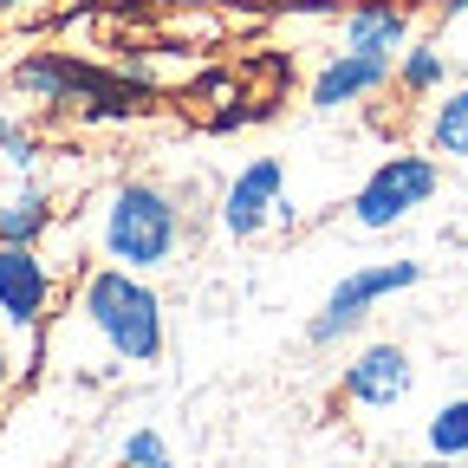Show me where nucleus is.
Segmentation results:
<instances>
[{"mask_svg": "<svg viewBox=\"0 0 468 468\" xmlns=\"http://www.w3.org/2000/svg\"><path fill=\"white\" fill-rule=\"evenodd\" d=\"M390 79V52H332L325 66H319V79H313V104L319 111H345V104H358V98H371L378 85Z\"/></svg>", "mask_w": 468, "mask_h": 468, "instance_id": "8", "label": "nucleus"}, {"mask_svg": "<svg viewBox=\"0 0 468 468\" xmlns=\"http://www.w3.org/2000/svg\"><path fill=\"white\" fill-rule=\"evenodd\" d=\"M423 280V267L417 261H378V267H351L332 292H325V306L313 313V325H306V338L313 345H338V338H351L365 319H371V306L378 300H390V292H403V286H417Z\"/></svg>", "mask_w": 468, "mask_h": 468, "instance_id": "4", "label": "nucleus"}, {"mask_svg": "<svg viewBox=\"0 0 468 468\" xmlns=\"http://www.w3.org/2000/svg\"><path fill=\"white\" fill-rule=\"evenodd\" d=\"M52 292H58V280H52V267H46L39 248H27V241H0V332H7V338L27 351V358H33L39 338H46Z\"/></svg>", "mask_w": 468, "mask_h": 468, "instance_id": "3", "label": "nucleus"}, {"mask_svg": "<svg viewBox=\"0 0 468 468\" xmlns=\"http://www.w3.org/2000/svg\"><path fill=\"white\" fill-rule=\"evenodd\" d=\"M52 189H46V176H14V189L0 196V241H27L39 248V234L52 228Z\"/></svg>", "mask_w": 468, "mask_h": 468, "instance_id": "9", "label": "nucleus"}, {"mask_svg": "<svg viewBox=\"0 0 468 468\" xmlns=\"http://www.w3.org/2000/svg\"><path fill=\"white\" fill-rule=\"evenodd\" d=\"M423 442H430V455H468V397H455V403L436 410Z\"/></svg>", "mask_w": 468, "mask_h": 468, "instance_id": "12", "label": "nucleus"}, {"mask_svg": "<svg viewBox=\"0 0 468 468\" xmlns=\"http://www.w3.org/2000/svg\"><path fill=\"white\" fill-rule=\"evenodd\" d=\"M286 163L280 156H254L234 169V183L221 189V228L234 234V241H254V234L280 228L286 221Z\"/></svg>", "mask_w": 468, "mask_h": 468, "instance_id": "6", "label": "nucleus"}, {"mask_svg": "<svg viewBox=\"0 0 468 468\" xmlns=\"http://www.w3.org/2000/svg\"><path fill=\"white\" fill-rule=\"evenodd\" d=\"M98 254L131 273H163L183 254V202L144 176L111 183V196L98 202Z\"/></svg>", "mask_w": 468, "mask_h": 468, "instance_id": "2", "label": "nucleus"}, {"mask_svg": "<svg viewBox=\"0 0 468 468\" xmlns=\"http://www.w3.org/2000/svg\"><path fill=\"white\" fill-rule=\"evenodd\" d=\"M403 33H410V20L397 7H384V0L345 14V46L351 52H390V46H403Z\"/></svg>", "mask_w": 468, "mask_h": 468, "instance_id": "10", "label": "nucleus"}, {"mask_svg": "<svg viewBox=\"0 0 468 468\" xmlns=\"http://www.w3.org/2000/svg\"><path fill=\"white\" fill-rule=\"evenodd\" d=\"M430 144H436V156H468V85H462L455 98L436 104V117H430Z\"/></svg>", "mask_w": 468, "mask_h": 468, "instance_id": "11", "label": "nucleus"}, {"mask_svg": "<svg viewBox=\"0 0 468 468\" xmlns=\"http://www.w3.org/2000/svg\"><path fill=\"white\" fill-rule=\"evenodd\" d=\"M436 183H442V169H436V156H384L371 176H365V189L351 196V221L358 228H397L403 215H417L430 196H436Z\"/></svg>", "mask_w": 468, "mask_h": 468, "instance_id": "5", "label": "nucleus"}, {"mask_svg": "<svg viewBox=\"0 0 468 468\" xmlns=\"http://www.w3.org/2000/svg\"><path fill=\"white\" fill-rule=\"evenodd\" d=\"M390 468H468V455H436V462H390Z\"/></svg>", "mask_w": 468, "mask_h": 468, "instance_id": "16", "label": "nucleus"}, {"mask_svg": "<svg viewBox=\"0 0 468 468\" xmlns=\"http://www.w3.org/2000/svg\"><path fill=\"white\" fill-rule=\"evenodd\" d=\"M403 397H410V351H403V345L378 338V345H365L358 358L345 365V403L390 410V403H403Z\"/></svg>", "mask_w": 468, "mask_h": 468, "instance_id": "7", "label": "nucleus"}, {"mask_svg": "<svg viewBox=\"0 0 468 468\" xmlns=\"http://www.w3.org/2000/svg\"><path fill=\"white\" fill-rule=\"evenodd\" d=\"M20 371H27V351H20L7 332H0V397H7V390L20 384Z\"/></svg>", "mask_w": 468, "mask_h": 468, "instance_id": "15", "label": "nucleus"}, {"mask_svg": "<svg viewBox=\"0 0 468 468\" xmlns=\"http://www.w3.org/2000/svg\"><path fill=\"white\" fill-rule=\"evenodd\" d=\"M403 85H410V91L442 85V52H430V46H423V52H410V58H403Z\"/></svg>", "mask_w": 468, "mask_h": 468, "instance_id": "14", "label": "nucleus"}, {"mask_svg": "<svg viewBox=\"0 0 468 468\" xmlns=\"http://www.w3.org/2000/svg\"><path fill=\"white\" fill-rule=\"evenodd\" d=\"M0 7H14V0H0Z\"/></svg>", "mask_w": 468, "mask_h": 468, "instance_id": "18", "label": "nucleus"}, {"mask_svg": "<svg viewBox=\"0 0 468 468\" xmlns=\"http://www.w3.org/2000/svg\"><path fill=\"white\" fill-rule=\"evenodd\" d=\"M442 7H449V14H468V0H442Z\"/></svg>", "mask_w": 468, "mask_h": 468, "instance_id": "17", "label": "nucleus"}, {"mask_svg": "<svg viewBox=\"0 0 468 468\" xmlns=\"http://www.w3.org/2000/svg\"><path fill=\"white\" fill-rule=\"evenodd\" d=\"M72 319L111 351V358H124V365H156L163 338H169L163 332V300L150 292V280L131 273V267H111V261L85 267Z\"/></svg>", "mask_w": 468, "mask_h": 468, "instance_id": "1", "label": "nucleus"}, {"mask_svg": "<svg viewBox=\"0 0 468 468\" xmlns=\"http://www.w3.org/2000/svg\"><path fill=\"white\" fill-rule=\"evenodd\" d=\"M117 468H176V455H169V442L156 430H137V436H124V449H117Z\"/></svg>", "mask_w": 468, "mask_h": 468, "instance_id": "13", "label": "nucleus"}]
</instances>
